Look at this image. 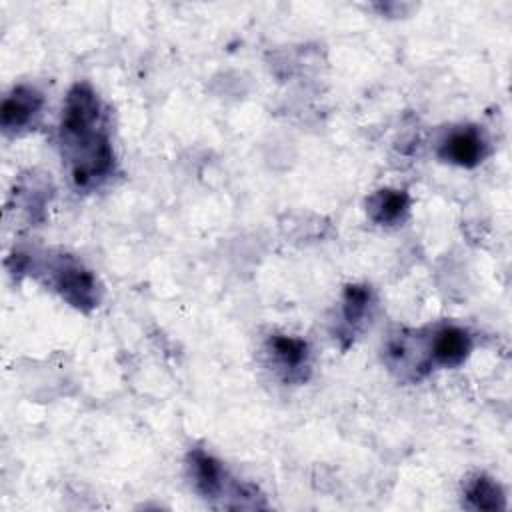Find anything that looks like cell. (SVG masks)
Masks as SVG:
<instances>
[{
	"instance_id": "277c9868",
	"label": "cell",
	"mask_w": 512,
	"mask_h": 512,
	"mask_svg": "<svg viewBox=\"0 0 512 512\" xmlns=\"http://www.w3.org/2000/svg\"><path fill=\"white\" fill-rule=\"evenodd\" d=\"M44 108V96L30 84L14 86L0 108V126L4 134L16 136L36 124Z\"/></svg>"
},
{
	"instance_id": "ba28073f",
	"label": "cell",
	"mask_w": 512,
	"mask_h": 512,
	"mask_svg": "<svg viewBox=\"0 0 512 512\" xmlns=\"http://www.w3.org/2000/svg\"><path fill=\"white\" fill-rule=\"evenodd\" d=\"M408 210H410V196L404 190L382 188L372 196H368L366 200V212L370 220H374L380 226H392L402 222Z\"/></svg>"
},
{
	"instance_id": "5b68a950",
	"label": "cell",
	"mask_w": 512,
	"mask_h": 512,
	"mask_svg": "<svg viewBox=\"0 0 512 512\" xmlns=\"http://www.w3.org/2000/svg\"><path fill=\"white\" fill-rule=\"evenodd\" d=\"M438 156L460 168H474L486 156V138L476 126L452 128L438 144Z\"/></svg>"
},
{
	"instance_id": "6da1fadb",
	"label": "cell",
	"mask_w": 512,
	"mask_h": 512,
	"mask_svg": "<svg viewBox=\"0 0 512 512\" xmlns=\"http://www.w3.org/2000/svg\"><path fill=\"white\" fill-rule=\"evenodd\" d=\"M58 140L70 180L78 190L98 188L112 176L116 158L108 114L88 82H76L68 90Z\"/></svg>"
},
{
	"instance_id": "8992f818",
	"label": "cell",
	"mask_w": 512,
	"mask_h": 512,
	"mask_svg": "<svg viewBox=\"0 0 512 512\" xmlns=\"http://www.w3.org/2000/svg\"><path fill=\"white\" fill-rule=\"evenodd\" d=\"M428 350L432 366L456 368L468 358L472 350V338L464 328L446 324L428 336Z\"/></svg>"
},
{
	"instance_id": "7a4b0ae2",
	"label": "cell",
	"mask_w": 512,
	"mask_h": 512,
	"mask_svg": "<svg viewBox=\"0 0 512 512\" xmlns=\"http://www.w3.org/2000/svg\"><path fill=\"white\" fill-rule=\"evenodd\" d=\"M10 260H14L12 272L42 274L46 278V284L56 290L62 300L78 310L88 312L100 302V286L94 274L70 254H44L38 262H34L30 254L16 252Z\"/></svg>"
},
{
	"instance_id": "3957f363",
	"label": "cell",
	"mask_w": 512,
	"mask_h": 512,
	"mask_svg": "<svg viewBox=\"0 0 512 512\" xmlns=\"http://www.w3.org/2000/svg\"><path fill=\"white\" fill-rule=\"evenodd\" d=\"M188 470L196 492L210 500L220 502L224 508H264L262 494L252 484H244L228 474L220 460L202 448L188 454Z\"/></svg>"
},
{
	"instance_id": "52a82bcc",
	"label": "cell",
	"mask_w": 512,
	"mask_h": 512,
	"mask_svg": "<svg viewBox=\"0 0 512 512\" xmlns=\"http://www.w3.org/2000/svg\"><path fill=\"white\" fill-rule=\"evenodd\" d=\"M268 354L272 356V362L278 370L286 374L288 380L304 378V370H308V344L302 338L286 336V334H274L268 340Z\"/></svg>"
},
{
	"instance_id": "30bf717a",
	"label": "cell",
	"mask_w": 512,
	"mask_h": 512,
	"mask_svg": "<svg viewBox=\"0 0 512 512\" xmlns=\"http://www.w3.org/2000/svg\"><path fill=\"white\" fill-rule=\"evenodd\" d=\"M464 500L472 510H502L506 506L500 484L484 474H476L466 482Z\"/></svg>"
},
{
	"instance_id": "9c48e42d",
	"label": "cell",
	"mask_w": 512,
	"mask_h": 512,
	"mask_svg": "<svg viewBox=\"0 0 512 512\" xmlns=\"http://www.w3.org/2000/svg\"><path fill=\"white\" fill-rule=\"evenodd\" d=\"M372 308V292L366 286L350 284L344 290L342 296V324L338 328V338L346 336V344L352 342L354 334L362 324L366 322V316L370 314Z\"/></svg>"
}]
</instances>
